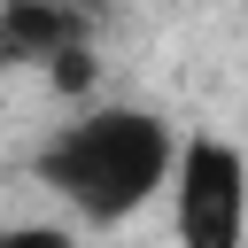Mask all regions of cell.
I'll return each instance as SVG.
<instances>
[{"label": "cell", "instance_id": "obj_1", "mask_svg": "<svg viewBox=\"0 0 248 248\" xmlns=\"http://www.w3.org/2000/svg\"><path fill=\"white\" fill-rule=\"evenodd\" d=\"M178 155V124L147 101H85L70 108L39 147H31V178L70 209V225L85 232H116L140 209L163 202Z\"/></svg>", "mask_w": 248, "mask_h": 248}, {"label": "cell", "instance_id": "obj_2", "mask_svg": "<svg viewBox=\"0 0 248 248\" xmlns=\"http://www.w3.org/2000/svg\"><path fill=\"white\" fill-rule=\"evenodd\" d=\"M178 248H248V147L225 132H186L163 178Z\"/></svg>", "mask_w": 248, "mask_h": 248}, {"label": "cell", "instance_id": "obj_3", "mask_svg": "<svg viewBox=\"0 0 248 248\" xmlns=\"http://www.w3.org/2000/svg\"><path fill=\"white\" fill-rule=\"evenodd\" d=\"M70 46H93V8H78V0H0V70H46Z\"/></svg>", "mask_w": 248, "mask_h": 248}, {"label": "cell", "instance_id": "obj_4", "mask_svg": "<svg viewBox=\"0 0 248 248\" xmlns=\"http://www.w3.org/2000/svg\"><path fill=\"white\" fill-rule=\"evenodd\" d=\"M0 248H85L78 225H54V217H23V225H0Z\"/></svg>", "mask_w": 248, "mask_h": 248}]
</instances>
